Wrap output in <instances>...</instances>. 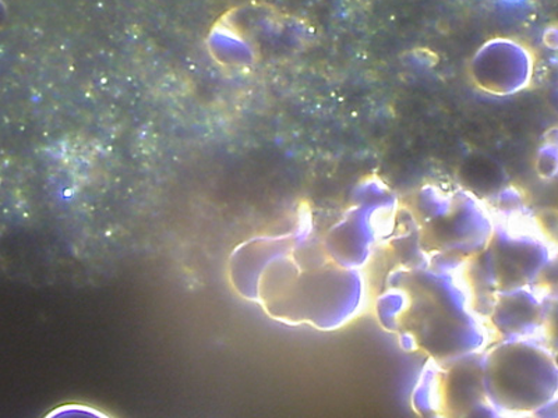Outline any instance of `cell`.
<instances>
[{"mask_svg": "<svg viewBox=\"0 0 558 418\" xmlns=\"http://www.w3.org/2000/svg\"><path fill=\"white\" fill-rule=\"evenodd\" d=\"M381 325L401 336L402 346L418 348L437 365L482 352L485 327L473 310L466 288L438 268H410L393 273L378 298Z\"/></svg>", "mask_w": 558, "mask_h": 418, "instance_id": "obj_1", "label": "cell"}, {"mask_svg": "<svg viewBox=\"0 0 558 418\" xmlns=\"http://www.w3.org/2000/svg\"><path fill=\"white\" fill-rule=\"evenodd\" d=\"M264 306L278 320L308 323L331 331L345 325L365 303L361 271L330 260L323 247L305 250L301 241L291 251L268 263L258 279Z\"/></svg>", "mask_w": 558, "mask_h": 418, "instance_id": "obj_2", "label": "cell"}, {"mask_svg": "<svg viewBox=\"0 0 558 418\" xmlns=\"http://www.w3.org/2000/svg\"><path fill=\"white\" fill-rule=\"evenodd\" d=\"M483 383L496 416L535 415L557 399L556 357L535 337L502 340L483 353Z\"/></svg>", "mask_w": 558, "mask_h": 418, "instance_id": "obj_3", "label": "cell"}, {"mask_svg": "<svg viewBox=\"0 0 558 418\" xmlns=\"http://www.w3.org/2000/svg\"><path fill=\"white\" fill-rule=\"evenodd\" d=\"M549 244L536 233L498 225L482 251L468 261L470 295L477 316H487L497 293L533 286L549 268Z\"/></svg>", "mask_w": 558, "mask_h": 418, "instance_id": "obj_4", "label": "cell"}, {"mask_svg": "<svg viewBox=\"0 0 558 418\" xmlns=\"http://www.w3.org/2000/svg\"><path fill=\"white\" fill-rule=\"evenodd\" d=\"M418 202L422 244L437 260L470 261L485 248L495 225L476 197L465 190L423 188Z\"/></svg>", "mask_w": 558, "mask_h": 418, "instance_id": "obj_5", "label": "cell"}, {"mask_svg": "<svg viewBox=\"0 0 558 418\" xmlns=\"http://www.w3.org/2000/svg\"><path fill=\"white\" fill-rule=\"evenodd\" d=\"M427 372L418 388V410L451 417L496 416L488 405L483 383V353L456 358Z\"/></svg>", "mask_w": 558, "mask_h": 418, "instance_id": "obj_6", "label": "cell"}, {"mask_svg": "<svg viewBox=\"0 0 558 418\" xmlns=\"http://www.w3.org/2000/svg\"><path fill=\"white\" fill-rule=\"evenodd\" d=\"M549 302L533 286L497 293L487 312L492 330L502 340L535 337L549 316Z\"/></svg>", "mask_w": 558, "mask_h": 418, "instance_id": "obj_7", "label": "cell"}, {"mask_svg": "<svg viewBox=\"0 0 558 418\" xmlns=\"http://www.w3.org/2000/svg\"><path fill=\"white\" fill-rule=\"evenodd\" d=\"M381 208L356 206L327 233L323 250L348 270H361L372 256L376 241L375 216Z\"/></svg>", "mask_w": 558, "mask_h": 418, "instance_id": "obj_8", "label": "cell"}, {"mask_svg": "<svg viewBox=\"0 0 558 418\" xmlns=\"http://www.w3.org/2000/svg\"><path fill=\"white\" fill-rule=\"evenodd\" d=\"M466 171V169H465ZM462 190L475 197H496L506 188L505 172L500 168L486 165L481 169H472L462 174Z\"/></svg>", "mask_w": 558, "mask_h": 418, "instance_id": "obj_9", "label": "cell"}]
</instances>
